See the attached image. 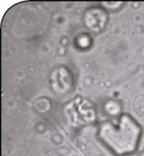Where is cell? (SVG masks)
<instances>
[{"instance_id":"obj_1","label":"cell","mask_w":144,"mask_h":156,"mask_svg":"<svg viewBox=\"0 0 144 156\" xmlns=\"http://www.w3.org/2000/svg\"><path fill=\"white\" fill-rule=\"evenodd\" d=\"M139 130L128 118L124 117L119 126L105 124L101 129L100 136L104 141L119 154L132 152L137 144Z\"/></svg>"}]
</instances>
